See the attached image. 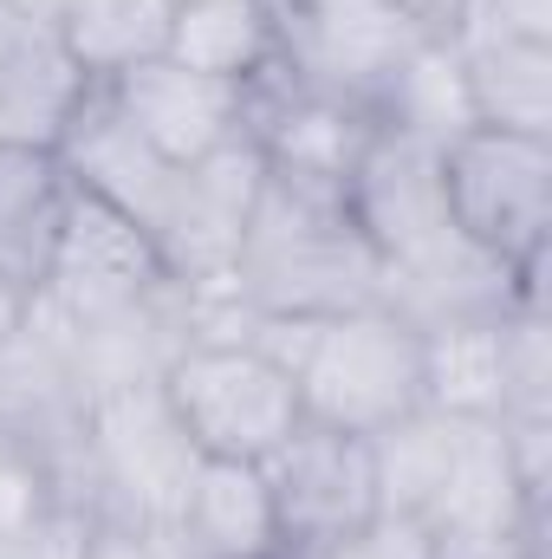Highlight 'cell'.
<instances>
[{
  "label": "cell",
  "mask_w": 552,
  "mask_h": 559,
  "mask_svg": "<svg viewBox=\"0 0 552 559\" xmlns=\"http://www.w3.org/2000/svg\"><path fill=\"white\" fill-rule=\"evenodd\" d=\"M435 33L404 0H292L274 13V79L377 118L391 79Z\"/></svg>",
  "instance_id": "3957f363"
},
{
  "label": "cell",
  "mask_w": 552,
  "mask_h": 559,
  "mask_svg": "<svg viewBox=\"0 0 552 559\" xmlns=\"http://www.w3.org/2000/svg\"><path fill=\"white\" fill-rule=\"evenodd\" d=\"M169 534L189 559H279V514L274 495H267V475L261 462H215L202 455L176 514H169Z\"/></svg>",
  "instance_id": "5bb4252c"
},
{
  "label": "cell",
  "mask_w": 552,
  "mask_h": 559,
  "mask_svg": "<svg viewBox=\"0 0 552 559\" xmlns=\"http://www.w3.org/2000/svg\"><path fill=\"white\" fill-rule=\"evenodd\" d=\"M468 423L442 417V411H410L391 429L371 436V468H377V514L391 521H429V508L442 501L455 462H461Z\"/></svg>",
  "instance_id": "d6986e66"
},
{
  "label": "cell",
  "mask_w": 552,
  "mask_h": 559,
  "mask_svg": "<svg viewBox=\"0 0 552 559\" xmlns=\"http://www.w3.org/2000/svg\"><path fill=\"white\" fill-rule=\"evenodd\" d=\"M52 514H79V508L65 501V488L52 481V468L39 455L0 442V540H20Z\"/></svg>",
  "instance_id": "cb8c5ba5"
},
{
  "label": "cell",
  "mask_w": 552,
  "mask_h": 559,
  "mask_svg": "<svg viewBox=\"0 0 552 559\" xmlns=\"http://www.w3.org/2000/svg\"><path fill=\"white\" fill-rule=\"evenodd\" d=\"M163 397L189 429L195 455L215 462H267L305 423L292 371L241 338H189L163 371Z\"/></svg>",
  "instance_id": "5b68a950"
},
{
  "label": "cell",
  "mask_w": 552,
  "mask_h": 559,
  "mask_svg": "<svg viewBox=\"0 0 552 559\" xmlns=\"http://www.w3.org/2000/svg\"><path fill=\"white\" fill-rule=\"evenodd\" d=\"M267 495L279 514L286 554L358 534L377 521V468H371V436H345L325 423H299L274 455L261 462Z\"/></svg>",
  "instance_id": "9c48e42d"
},
{
  "label": "cell",
  "mask_w": 552,
  "mask_h": 559,
  "mask_svg": "<svg viewBox=\"0 0 552 559\" xmlns=\"http://www.w3.org/2000/svg\"><path fill=\"white\" fill-rule=\"evenodd\" d=\"M377 124L435 143V150H448L461 131H475V105H468L461 59H455L448 33H435L410 66L391 79V92H384V105H377Z\"/></svg>",
  "instance_id": "7402d4cb"
},
{
  "label": "cell",
  "mask_w": 552,
  "mask_h": 559,
  "mask_svg": "<svg viewBox=\"0 0 552 559\" xmlns=\"http://www.w3.org/2000/svg\"><path fill=\"white\" fill-rule=\"evenodd\" d=\"M279 559H435L429 534L416 521H364L358 534H338V540H319V547H299V554H279Z\"/></svg>",
  "instance_id": "d4e9b609"
},
{
  "label": "cell",
  "mask_w": 552,
  "mask_h": 559,
  "mask_svg": "<svg viewBox=\"0 0 552 559\" xmlns=\"http://www.w3.org/2000/svg\"><path fill=\"white\" fill-rule=\"evenodd\" d=\"M292 391L305 423L377 436L422 411V332L384 299L312 319L292 358Z\"/></svg>",
  "instance_id": "7a4b0ae2"
},
{
  "label": "cell",
  "mask_w": 552,
  "mask_h": 559,
  "mask_svg": "<svg viewBox=\"0 0 552 559\" xmlns=\"http://www.w3.org/2000/svg\"><path fill=\"white\" fill-rule=\"evenodd\" d=\"M105 98L176 169H189V163H202V156H215V150L248 138V85H221V79L189 72L176 59H149L137 72L111 79Z\"/></svg>",
  "instance_id": "8fae6325"
},
{
  "label": "cell",
  "mask_w": 552,
  "mask_h": 559,
  "mask_svg": "<svg viewBox=\"0 0 552 559\" xmlns=\"http://www.w3.org/2000/svg\"><path fill=\"white\" fill-rule=\"evenodd\" d=\"M442 195L461 241L501 267L547 280L552 254V138L520 131H461L442 150Z\"/></svg>",
  "instance_id": "277c9868"
},
{
  "label": "cell",
  "mask_w": 552,
  "mask_h": 559,
  "mask_svg": "<svg viewBox=\"0 0 552 559\" xmlns=\"http://www.w3.org/2000/svg\"><path fill=\"white\" fill-rule=\"evenodd\" d=\"M163 59L221 85H254L274 72V13L261 0H182Z\"/></svg>",
  "instance_id": "44dd1931"
},
{
  "label": "cell",
  "mask_w": 552,
  "mask_h": 559,
  "mask_svg": "<svg viewBox=\"0 0 552 559\" xmlns=\"http://www.w3.org/2000/svg\"><path fill=\"white\" fill-rule=\"evenodd\" d=\"M85 429H92V384H85L65 332L39 306H26L20 332L0 345V442L39 455L79 514H92Z\"/></svg>",
  "instance_id": "52a82bcc"
},
{
  "label": "cell",
  "mask_w": 552,
  "mask_h": 559,
  "mask_svg": "<svg viewBox=\"0 0 552 559\" xmlns=\"http://www.w3.org/2000/svg\"><path fill=\"white\" fill-rule=\"evenodd\" d=\"M461 59V85L475 105V124L552 138V39L514 33H448Z\"/></svg>",
  "instance_id": "9a60e30c"
},
{
  "label": "cell",
  "mask_w": 552,
  "mask_h": 559,
  "mask_svg": "<svg viewBox=\"0 0 552 559\" xmlns=\"http://www.w3.org/2000/svg\"><path fill=\"white\" fill-rule=\"evenodd\" d=\"M422 411L455 423L501 417V312L422 325Z\"/></svg>",
  "instance_id": "ffe728a7"
},
{
  "label": "cell",
  "mask_w": 552,
  "mask_h": 559,
  "mask_svg": "<svg viewBox=\"0 0 552 559\" xmlns=\"http://www.w3.org/2000/svg\"><path fill=\"white\" fill-rule=\"evenodd\" d=\"M65 209H72V182L59 156L39 143H0V280L7 286L39 293Z\"/></svg>",
  "instance_id": "2e32d148"
},
{
  "label": "cell",
  "mask_w": 552,
  "mask_h": 559,
  "mask_svg": "<svg viewBox=\"0 0 552 559\" xmlns=\"http://www.w3.org/2000/svg\"><path fill=\"white\" fill-rule=\"evenodd\" d=\"M26 306H33V293H20V286H7V280H0V345H7L13 332H20Z\"/></svg>",
  "instance_id": "83f0119b"
},
{
  "label": "cell",
  "mask_w": 552,
  "mask_h": 559,
  "mask_svg": "<svg viewBox=\"0 0 552 559\" xmlns=\"http://www.w3.org/2000/svg\"><path fill=\"white\" fill-rule=\"evenodd\" d=\"M501 417H552V319L533 299L501 312Z\"/></svg>",
  "instance_id": "603a6c76"
},
{
  "label": "cell",
  "mask_w": 552,
  "mask_h": 559,
  "mask_svg": "<svg viewBox=\"0 0 552 559\" xmlns=\"http://www.w3.org/2000/svg\"><path fill=\"white\" fill-rule=\"evenodd\" d=\"M176 7H182V0H176Z\"/></svg>",
  "instance_id": "1f68e13d"
},
{
  "label": "cell",
  "mask_w": 552,
  "mask_h": 559,
  "mask_svg": "<svg viewBox=\"0 0 552 559\" xmlns=\"http://www.w3.org/2000/svg\"><path fill=\"white\" fill-rule=\"evenodd\" d=\"M85 559H189V554L176 547L169 527L118 521V514H92V521H85Z\"/></svg>",
  "instance_id": "484cf974"
},
{
  "label": "cell",
  "mask_w": 552,
  "mask_h": 559,
  "mask_svg": "<svg viewBox=\"0 0 552 559\" xmlns=\"http://www.w3.org/2000/svg\"><path fill=\"white\" fill-rule=\"evenodd\" d=\"M261 7H267V13H279V7H292V0H261Z\"/></svg>",
  "instance_id": "4dcf8cb0"
},
{
  "label": "cell",
  "mask_w": 552,
  "mask_h": 559,
  "mask_svg": "<svg viewBox=\"0 0 552 559\" xmlns=\"http://www.w3.org/2000/svg\"><path fill=\"white\" fill-rule=\"evenodd\" d=\"M85 521L92 514H52L20 540H0V559H85Z\"/></svg>",
  "instance_id": "4316f807"
},
{
  "label": "cell",
  "mask_w": 552,
  "mask_h": 559,
  "mask_svg": "<svg viewBox=\"0 0 552 559\" xmlns=\"http://www.w3.org/2000/svg\"><path fill=\"white\" fill-rule=\"evenodd\" d=\"M195 462L202 455L169 411L163 378L156 384H111L92 397V429H85V501H92V514L169 527Z\"/></svg>",
  "instance_id": "8992f818"
},
{
  "label": "cell",
  "mask_w": 552,
  "mask_h": 559,
  "mask_svg": "<svg viewBox=\"0 0 552 559\" xmlns=\"http://www.w3.org/2000/svg\"><path fill=\"white\" fill-rule=\"evenodd\" d=\"M52 156H59V169H65V182H72L79 195H92V202L131 215L143 235L163 222V202H169V189H176V176H182L169 156H156V150L124 124V111L105 98V85H92V92L79 98V111H72V124L59 131Z\"/></svg>",
  "instance_id": "4fadbf2b"
},
{
  "label": "cell",
  "mask_w": 552,
  "mask_h": 559,
  "mask_svg": "<svg viewBox=\"0 0 552 559\" xmlns=\"http://www.w3.org/2000/svg\"><path fill=\"white\" fill-rule=\"evenodd\" d=\"M345 215L358 222V235L371 241L384 274L410 267L416 254H429L435 241L455 235L448 195H442V150L377 124L358 169L345 176Z\"/></svg>",
  "instance_id": "30bf717a"
},
{
  "label": "cell",
  "mask_w": 552,
  "mask_h": 559,
  "mask_svg": "<svg viewBox=\"0 0 552 559\" xmlns=\"http://www.w3.org/2000/svg\"><path fill=\"white\" fill-rule=\"evenodd\" d=\"M371 131H377V118H364V111H351L338 98L299 92L274 72L248 85V143L261 150L267 176L345 195V176L358 169Z\"/></svg>",
  "instance_id": "7c38bea8"
},
{
  "label": "cell",
  "mask_w": 552,
  "mask_h": 559,
  "mask_svg": "<svg viewBox=\"0 0 552 559\" xmlns=\"http://www.w3.org/2000/svg\"><path fill=\"white\" fill-rule=\"evenodd\" d=\"M85 92L92 85L59 52L52 26L26 20L0 46V143H39V150H52L59 131L72 124V111H79Z\"/></svg>",
  "instance_id": "e0dca14e"
},
{
  "label": "cell",
  "mask_w": 552,
  "mask_h": 559,
  "mask_svg": "<svg viewBox=\"0 0 552 559\" xmlns=\"http://www.w3.org/2000/svg\"><path fill=\"white\" fill-rule=\"evenodd\" d=\"M169 20H176V0H65L52 20V39L85 85H111L169 52Z\"/></svg>",
  "instance_id": "ac0fdd59"
},
{
  "label": "cell",
  "mask_w": 552,
  "mask_h": 559,
  "mask_svg": "<svg viewBox=\"0 0 552 559\" xmlns=\"http://www.w3.org/2000/svg\"><path fill=\"white\" fill-rule=\"evenodd\" d=\"M404 7H416L429 26H448V7H455V0H404Z\"/></svg>",
  "instance_id": "f546056e"
},
{
  "label": "cell",
  "mask_w": 552,
  "mask_h": 559,
  "mask_svg": "<svg viewBox=\"0 0 552 559\" xmlns=\"http://www.w3.org/2000/svg\"><path fill=\"white\" fill-rule=\"evenodd\" d=\"M7 7H13V13H26V20H39V26H52L65 0H7Z\"/></svg>",
  "instance_id": "f1b7e54d"
},
{
  "label": "cell",
  "mask_w": 552,
  "mask_h": 559,
  "mask_svg": "<svg viewBox=\"0 0 552 559\" xmlns=\"http://www.w3.org/2000/svg\"><path fill=\"white\" fill-rule=\"evenodd\" d=\"M261 182H267V163H261V150L248 138L215 150V156H202V163H189L176 176L149 241H156L163 267L182 280L189 293H221L235 280L254 202H261Z\"/></svg>",
  "instance_id": "ba28073f"
},
{
  "label": "cell",
  "mask_w": 552,
  "mask_h": 559,
  "mask_svg": "<svg viewBox=\"0 0 552 559\" xmlns=\"http://www.w3.org/2000/svg\"><path fill=\"white\" fill-rule=\"evenodd\" d=\"M228 293L261 319H332L384 299V261L345 215V195L267 176Z\"/></svg>",
  "instance_id": "6da1fadb"
}]
</instances>
